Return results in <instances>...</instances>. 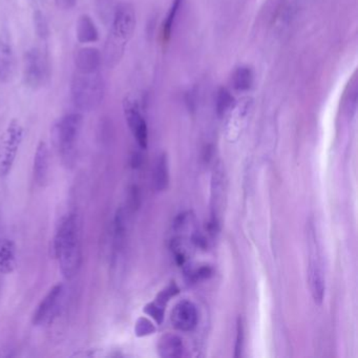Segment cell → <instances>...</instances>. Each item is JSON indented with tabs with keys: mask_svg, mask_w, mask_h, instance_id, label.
Instances as JSON below:
<instances>
[{
	"mask_svg": "<svg viewBox=\"0 0 358 358\" xmlns=\"http://www.w3.org/2000/svg\"><path fill=\"white\" fill-rule=\"evenodd\" d=\"M137 16L131 3H121L117 6L113 17L110 33L104 45L102 60L108 69H115L124 57L127 45L135 34Z\"/></svg>",
	"mask_w": 358,
	"mask_h": 358,
	"instance_id": "obj_1",
	"label": "cell"
},
{
	"mask_svg": "<svg viewBox=\"0 0 358 358\" xmlns=\"http://www.w3.org/2000/svg\"><path fill=\"white\" fill-rule=\"evenodd\" d=\"M53 255L66 280L76 275L81 264L80 231L76 215L71 213L60 224L54 238Z\"/></svg>",
	"mask_w": 358,
	"mask_h": 358,
	"instance_id": "obj_2",
	"label": "cell"
},
{
	"mask_svg": "<svg viewBox=\"0 0 358 358\" xmlns=\"http://www.w3.org/2000/svg\"><path fill=\"white\" fill-rule=\"evenodd\" d=\"M71 94L75 108L81 112H93L99 108L106 95V83L99 71L76 72L71 83Z\"/></svg>",
	"mask_w": 358,
	"mask_h": 358,
	"instance_id": "obj_3",
	"label": "cell"
},
{
	"mask_svg": "<svg viewBox=\"0 0 358 358\" xmlns=\"http://www.w3.org/2000/svg\"><path fill=\"white\" fill-rule=\"evenodd\" d=\"M83 117L72 113L62 117L52 129V140L66 165H72L76 152L77 142L83 129Z\"/></svg>",
	"mask_w": 358,
	"mask_h": 358,
	"instance_id": "obj_4",
	"label": "cell"
},
{
	"mask_svg": "<svg viewBox=\"0 0 358 358\" xmlns=\"http://www.w3.org/2000/svg\"><path fill=\"white\" fill-rule=\"evenodd\" d=\"M309 265H308V282L312 297L316 303H320L326 292V278L322 267V255L316 238L315 227L310 224L307 231Z\"/></svg>",
	"mask_w": 358,
	"mask_h": 358,
	"instance_id": "obj_5",
	"label": "cell"
},
{
	"mask_svg": "<svg viewBox=\"0 0 358 358\" xmlns=\"http://www.w3.org/2000/svg\"><path fill=\"white\" fill-rule=\"evenodd\" d=\"M24 137V129L18 119H12L0 135V178L11 173Z\"/></svg>",
	"mask_w": 358,
	"mask_h": 358,
	"instance_id": "obj_6",
	"label": "cell"
},
{
	"mask_svg": "<svg viewBox=\"0 0 358 358\" xmlns=\"http://www.w3.org/2000/svg\"><path fill=\"white\" fill-rule=\"evenodd\" d=\"M50 78L49 62L41 50L32 48L24 54V83L33 91L47 85Z\"/></svg>",
	"mask_w": 358,
	"mask_h": 358,
	"instance_id": "obj_7",
	"label": "cell"
},
{
	"mask_svg": "<svg viewBox=\"0 0 358 358\" xmlns=\"http://www.w3.org/2000/svg\"><path fill=\"white\" fill-rule=\"evenodd\" d=\"M122 108L125 120L136 142L140 148L145 150L148 144V129L139 104L131 96H125L122 100Z\"/></svg>",
	"mask_w": 358,
	"mask_h": 358,
	"instance_id": "obj_8",
	"label": "cell"
},
{
	"mask_svg": "<svg viewBox=\"0 0 358 358\" xmlns=\"http://www.w3.org/2000/svg\"><path fill=\"white\" fill-rule=\"evenodd\" d=\"M198 320L196 306L189 301H180L171 312V320L173 328L183 332L194 330L198 324Z\"/></svg>",
	"mask_w": 358,
	"mask_h": 358,
	"instance_id": "obj_9",
	"label": "cell"
},
{
	"mask_svg": "<svg viewBox=\"0 0 358 358\" xmlns=\"http://www.w3.org/2000/svg\"><path fill=\"white\" fill-rule=\"evenodd\" d=\"M62 293H64V285L57 284L43 297L33 315V324L35 326H41L51 318L59 303V299H62Z\"/></svg>",
	"mask_w": 358,
	"mask_h": 358,
	"instance_id": "obj_10",
	"label": "cell"
},
{
	"mask_svg": "<svg viewBox=\"0 0 358 358\" xmlns=\"http://www.w3.org/2000/svg\"><path fill=\"white\" fill-rule=\"evenodd\" d=\"M74 64L78 72L90 73L99 71L102 64L101 52L97 48H81L75 52Z\"/></svg>",
	"mask_w": 358,
	"mask_h": 358,
	"instance_id": "obj_11",
	"label": "cell"
},
{
	"mask_svg": "<svg viewBox=\"0 0 358 358\" xmlns=\"http://www.w3.org/2000/svg\"><path fill=\"white\" fill-rule=\"evenodd\" d=\"M16 60L13 49L6 41H0V83H9L15 76Z\"/></svg>",
	"mask_w": 358,
	"mask_h": 358,
	"instance_id": "obj_12",
	"label": "cell"
},
{
	"mask_svg": "<svg viewBox=\"0 0 358 358\" xmlns=\"http://www.w3.org/2000/svg\"><path fill=\"white\" fill-rule=\"evenodd\" d=\"M49 176V148L45 141L37 145L34 156V179L39 186H45Z\"/></svg>",
	"mask_w": 358,
	"mask_h": 358,
	"instance_id": "obj_13",
	"label": "cell"
},
{
	"mask_svg": "<svg viewBox=\"0 0 358 358\" xmlns=\"http://www.w3.org/2000/svg\"><path fill=\"white\" fill-rule=\"evenodd\" d=\"M17 266L15 243L9 238H0V273L10 274Z\"/></svg>",
	"mask_w": 358,
	"mask_h": 358,
	"instance_id": "obj_14",
	"label": "cell"
},
{
	"mask_svg": "<svg viewBox=\"0 0 358 358\" xmlns=\"http://www.w3.org/2000/svg\"><path fill=\"white\" fill-rule=\"evenodd\" d=\"M76 37L78 43L83 45L97 43L99 41L97 27L89 14L79 16L76 22Z\"/></svg>",
	"mask_w": 358,
	"mask_h": 358,
	"instance_id": "obj_15",
	"label": "cell"
},
{
	"mask_svg": "<svg viewBox=\"0 0 358 358\" xmlns=\"http://www.w3.org/2000/svg\"><path fill=\"white\" fill-rule=\"evenodd\" d=\"M158 351L161 357L178 358L184 355L183 341L177 335L166 334L160 339Z\"/></svg>",
	"mask_w": 358,
	"mask_h": 358,
	"instance_id": "obj_16",
	"label": "cell"
},
{
	"mask_svg": "<svg viewBox=\"0 0 358 358\" xmlns=\"http://www.w3.org/2000/svg\"><path fill=\"white\" fill-rule=\"evenodd\" d=\"M169 182V163L164 154L159 157L152 171V185L157 192L166 189Z\"/></svg>",
	"mask_w": 358,
	"mask_h": 358,
	"instance_id": "obj_17",
	"label": "cell"
},
{
	"mask_svg": "<svg viewBox=\"0 0 358 358\" xmlns=\"http://www.w3.org/2000/svg\"><path fill=\"white\" fill-rule=\"evenodd\" d=\"M232 85L238 92H246L253 85V72L248 66H241L236 69L232 76Z\"/></svg>",
	"mask_w": 358,
	"mask_h": 358,
	"instance_id": "obj_18",
	"label": "cell"
},
{
	"mask_svg": "<svg viewBox=\"0 0 358 358\" xmlns=\"http://www.w3.org/2000/svg\"><path fill=\"white\" fill-rule=\"evenodd\" d=\"M184 0H173L171 8L167 12L166 17L163 22L162 26V37L164 43H169L173 33V24L177 20L178 13H179L180 8L183 5Z\"/></svg>",
	"mask_w": 358,
	"mask_h": 358,
	"instance_id": "obj_19",
	"label": "cell"
},
{
	"mask_svg": "<svg viewBox=\"0 0 358 358\" xmlns=\"http://www.w3.org/2000/svg\"><path fill=\"white\" fill-rule=\"evenodd\" d=\"M234 102V96L227 89H224V87L220 89L217 92V102H215L217 115L220 117L224 116L232 108Z\"/></svg>",
	"mask_w": 358,
	"mask_h": 358,
	"instance_id": "obj_20",
	"label": "cell"
},
{
	"mask_svg": "<svg viewBox=\"0 0 358 358\" xmlns=\"http://www.w3.org/2000/svg\"><path fill=\"white\" fill-rule=\"evenodd\" d=\"M35 31L41 39H47L50 36V27L45 14L41 10H36L33 14Z\"/></svg>",
	"mask_w": 358,
	"mask_h": 358,
	"instance_id": "obj_21",
	"label": "cell"
},
{
	"mask_svg": "<svg viewBox=\"0 0 358 358\" xmlns=\"http://www.w3.org/2000/svg\"><path fill=\"white\" fill-rule=\"evenodd\" d=\"M144 312L148 315L152 316L158 324H161L163 322V317H164V306L161 305L158 301H154V303H148L144 308Z\"/></svg>",
	"mask_w": 358,
	"mask_h": 358,
	"instance_id": "obj_22",
	"label": "cell"
},
{
	"mask_svg": "<svg viewBox=\"0 0 358 358\" xmlns=\"http://www.w3.org/2000/svg\"><path fill=\"white\" fill-rule=\"evenodd\" d=\"M154 324H152V322L148 320L145 317L139 318L137 320V324H136L135 332L136 335L139 337L146 336V335L152 334L155 332Z\"/></svg>",
	"mask_w": 358,
	"mask_h": 358,
	"instance_id": "obj_23",
	"label": "cell"
},
{
	"mask_svg": "<svg viewBox=\"0 0 358 358\" xmlns=\"http://www.w3.org/2000/svg\"><path fill=\"white\" fill-rule=\"evenodd\" d=\"M243 343H244V327H243L242 320L238 318V324H236V347H234V351L236 357H240L242 354Z\"/></svg>",
	"mask_w": 358,
	"mask_h": 358,
	"instance_id": "obj_24",
	"label": "cell"
},
{
	"mask_svg": "<svg viewBox=\"0 0 358 358\" xmlns=\"http://www.w3.org/2000/svg\"><path fill=\"white\" fill-rule=\"evenodd\" d=\"M55 3L58 9L70 11L77 5V0H55Z\"/></svg>",
	"mask_w": 358,
	"mask_h": 358,
	"instance_id": "obj_25",
	"label": "cell"
}]
</instances>
